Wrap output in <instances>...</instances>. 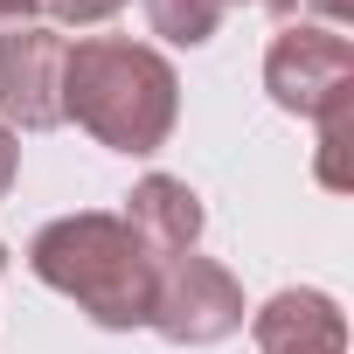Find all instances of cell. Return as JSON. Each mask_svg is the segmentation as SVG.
<instances>
[{"instance_id":"cell-1","label":"cell","mask_w":354,"mask_h":354,"mask_svg":"<svg viewBox=\"0 0 354 354\" xmlns=\"http://www.w3.org/2000/svg\"><path fill=\"white\" fill-rule=\"evenodd\" d=\"M63 118H77L111 153H160L181 118V77L153 42L91 35L63 63Z\"/></svg>"},{"instance_id":"cell-2","label":"cell","mask_w":354,"mask_h":354,"mask_svg":"<svg viewBox=\"0 0 354 354\" xmlns=\"http://www.w3.org/2000/svg\"><path fill=\"white\" fill-rule=\"evenodd\" d=\"M28 271L49 292L77 299V313L97 319L104 333H132L153 313V250L111 209H77L42 223L28 243Z\"/></svg>"},{"instance_id":"cell-3","label":"cell","mask_w":354,"mask_h":354,"mask_svg":"<svg viewBox=\"0 0 354 354\" xmlns=\"http://www.w3.org/2000/svg\"><path fill=\"white\" fill-rule=\"evenodd\" d=\"M146 326L160 340H174V347L230 340L243 326V285L202 250L153 257V313H146Z\"/></svg>"},{"instance_id":"cell-4","label":"cell","mask_w":354,"mask_h":354,"mask_svg":"<svg viewBox=\"0 0 354 354\" xmlns=\"http://www.w3.org/2000/svg\"><path fill=\"white\" fill-rule=\"evenodd\" d=\"M264 91L278 111H299V118H326L354 104V42L319 21L278 28L264 49Z\"/></svg>"},{"instance_id":"cell-5","label":"cell","mask_w":354,"mask_h":354,"mask_svg":"<svg viewBox=\"0 0 354 354\" xmlns=\"http://www.w3.org/2000/svg\"><path fill=\"white\" fill-rule=\"evenodd\" d=\"M63 63H70V42L49 21H21L0 35V125L8 132L63 125Z\"/></svg>"},{"instance_id":"cell-6","label":"cell","mask_w":354,"mask_h":354,"mask_svg":"<svg viewBox=\"0 0 354 354\" xmlns=\"http://www.w3.org/2000/svg\"><path fill=\"white\" fill-rule=\"evenodd\" d=\"M250 340L257 354H347V313L313 285H285L250 313Z\"/></svg>"},{"instance_id":"cell-7","label":"cell","mask_w":354,"mask_h":354,"mask_svg":"<svg viewBox=\"0 0 354 354\" xmlns=\"http://www.w3.org/2000/svg\"><path fill=\"white\" fill-rule=\"evenodd\" d=\"M209 209L202 195L181 181V174H146V181L125 195V230L153 250V257H174V250H195Z\"/></svg>"},{"instance_id":"cell-8","label":"cell","mask_w":354,"mask_h":354,"mask_svg":"<svg viewBox=\"0 0 354 354\" xmlns=\"http://www.w3.org/2000/svg\"><path fill=\"white\" fill-rule=\"evenodd\" d=\"M139 8H146V21H153L160 42H174V49H202V42L223 28L230 0H139Z\"/></svg>"},{"instance_id":"cell-9","label":"cell","mask_w":354,"mask_h":354,"mask_svg":"<svg viewBox=\"0 0 354 354\" xmlns=\"http://www.w3.org/2000/svg\"><path fill=\"white\" fill-rule=\"evenodd\" d=\"M347 118H354V104L313 118V125H319V181H326V188H347V167H340V153H347Z\"/></svg>"},{"instance_id":"cell-10","label":"cell","mask_w":354,"mask_h":354,"mask_svg":"<svg viewBox=\"0 0 354 354\" xmlns=\"http://www.w3.org/2000/svg\"><path fill=\"white\" fill-rule=\"evenodd\" d=\"M118 8H125V0H42V15L56 28H104Z\"/></svg>"},{"instance_id":"cell-11","label":"cell","mask_w":354,"mask_h":354,"mask_svg":"<svg viewBox=\"0 0 354 354\" xmlns=\"http://www.w3.org/2000/svg\"><path fill=\"white\" fill-rule=\"evenodd\" d=\"M15 167H21V139H15L8 125H0V195L15 188Z\"/></svg>"},{"instance_id":"cell-12","label":"cell","mask_w":354,"mask_h":354,"mask_svg":"<svg viewBox=\"0 0 354 354\" xmlns=\"http://www.w3.org/2000/svg\"><path fill=\"white\" fill-rule=\"evenodd\" d=\"M35 15H42V0H0V28H21Z\"/></svg>"},{"instance_id":"cell-13","label":"cell","mask_w":354,"mask_h":354,"mask_svg":"<svg viewBox=\"0 0 354 354\" xmlns=\"http://www.w3.org/2000/svg\"><path fill=\"white\" fill-rule=\"evenodd\" d=\"M230 8H236V0H230ZM243 8H264V15H292L299 0H243Z\"/></svg>"},{"instance_id":"cell-14","label":"cell","mask_w":354,"mask_h":354,"mask_svg":"<svg viewBox=\"0 0 354 354\" xmlns=\"http://www.w3.org/2000/svg\"><path fill=\"white\" fill-rule=\"evenodd\" d=\"M319 8H326L333 21H347V15H354V0H319Z\"/></svg>"},{"instance_id":"cell-15","label":"cell","mask_w":354,"mask_h":354,"mask_svg":"<svg viewBox=\"0 0 354 354\" xmlns=\"http://www.w3.org/2000/svg\"><path fill=\"white\" fill-rule=\"evenodd\" d=\"M0 271H8V243H0Z\"/></svg>"}]
</instances>
